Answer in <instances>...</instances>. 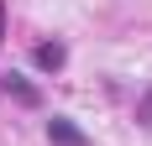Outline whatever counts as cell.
<instances>
[{
  "label": "cell",
  "mask_w": 152,
  "mask_h": 146,
  "mask_svg": "<svg viewBox=\"0 0 152 146\" xmlns=\"http://www.w3.org/2000/svg\"><path fill=\"white\" fill-rule=\"evenodd\" d=\"M47 141H53V146H89V136L79 131L68 115H53V120H47Z\"/></svg>",
  "instance_id": "1"
},
{
  "label": "cell",
  "mask_w": 152,
  "mask_h": 146,
  "mask_svg": "<svg viewBox=\"0 0 152 146\" xmlns=\"http://www.w3.org/2000/svg\"><path fill=\"white\" fill-rule=\"evenodd\" d=\"M31 63H37L42 73H58L63 63H68V47H63V42H42L37 52H31Z\"/></svg>",
  "instance_id": "2"
},
{
  "label": "cell",
  "mask_w": 152,
  "mask_h": 146,
  "mask_svg": "<svg viewBox=\"0 0 152 146\" xmlns=\"http://www.w3.org/2000/svg\"><path fill=\"white\" fill-rule=\"evenodd\" d=\"M5 89H11V94H16V99H21V104H37V89H31L26 78H16V73H11V78H5Z\"/></svg>",
  "instance_id": "3"
},
{
  "label": "cell",
  "mask_w": 152,
  "mask_h": 146,
  "mask_svg": "<svg viewBox=\"0 0 152 146\" xmlns=\"http://www.w3.org/2000/svg\"><path fill=\"white\" fill-rule=\"evenodd\" d=\"M142 125H152V94L142 99Z\"/></svg>",
  "instance_id": "4"
},
{
  "label": "cell",
  "mask_w": 152,
  "mask_h": 146,
  "mask_svg": "<svg viewBox=\"0 0 152 146\" xmlns=\"http://www.w3.org/2000/svg\"><path fill=\"white\" fill-rule=\"evenodd\" d=\"M0 42H5V0H0Z\"/></svg>",
  "instance_id": "5"
}]
</instances>
